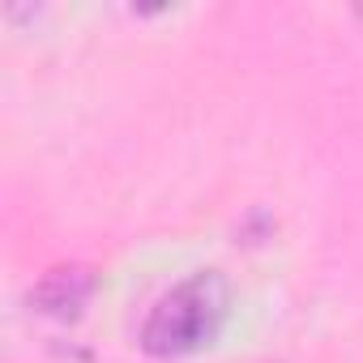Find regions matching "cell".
<instances>
[{"mask_svg":"<svg viewBox=\"0 0 363 363\" xmlns=\"http://www.w3.org/2000/svg\"><path fill=\"white\" fill-rule=\"evenodd\" d=\"M227 299L231 295H227L223 274L201 269V274L184 278L154 303V312L141 329V346L158 359H179V354L210 346L227 320Z\"/></svg>","mask_w":363,"mask_h":363,"instance_id":"cell-1","label":"cell"},{"mask_svg":"<svg viewBox=\"0 0 363 363\" xmlns=\"http://www.w3.org/2000/svg\"><path fill=\"white\" fill-rule=\"evenodd\" d=\"M86 295H90V274H86V269H56V274L43 282L39 303H43V312L69 316V312H77V308L86 303Z\"/></svg>","mask_w":363,"mask_h":363,"instance_id":"cell-2","label":"cell"}]
</instances>
